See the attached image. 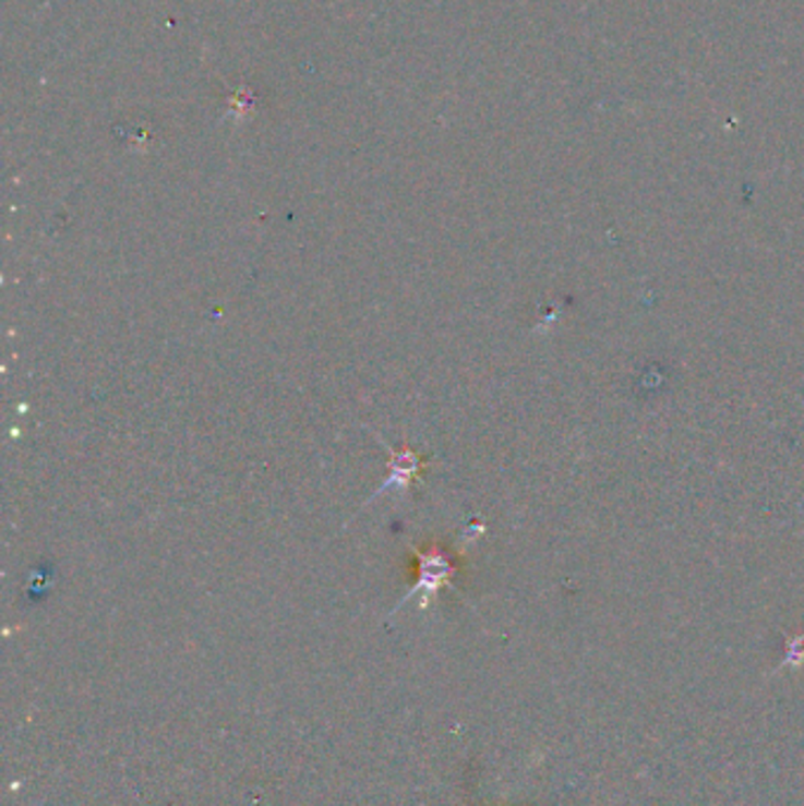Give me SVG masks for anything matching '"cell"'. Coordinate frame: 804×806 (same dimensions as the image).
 I'll return each instance as SVG.
<instances>
[{
	"instance_id": "obj_1",
	"label": "cell",
	"mask_w": 804,
	"mask_h": 806,
	"mask_svg": "<svg viewBox=\"0 0 804 806\" xmlns=\"http://www.w3.org/2000/svg\"><path fill=\"white\" fill-rule=\"evenodd\" d=\"M448 564H444L442 556H430V560H425L422 556V578H420V585L418 588H428L430 590H436L439 585H442L446 578H448Z\"/></svg>"
}]
</instances>
